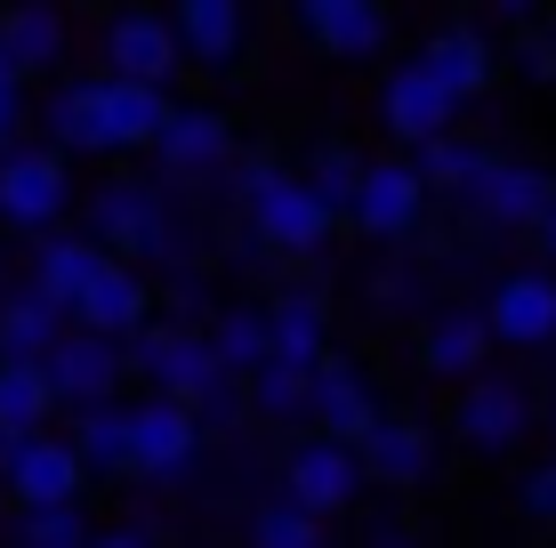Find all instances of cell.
Returning a JSON list of instances; mask_svg holds the SVG:
<instances>
[{"label":"cell","mask_w":556,"mask_h":548,"mask_svg":"<svg viewBox=\"0 0 556 548\" xmlns=\"http://www.w3.org/2000/svg\"><path fill=\"white\" fill-rule=\"evenodd\" d=\"M266 355L275 364H323L331 355V307H323V291H306V282H291V291H275L266 298Z\"/></svg>","instance_id":"cell-21"},{"label":"cell","mask_w":556,"mask_h":548,"mask_svg":"<svg viewBox=\"0 0 556 548\" xmlns=\"http://www.w3.org/2000/svg\"><path fill=\"white\" fill-rule=\"evenodd\" d=\"M484 355H492V331L476 307H435L428 331H419V371L428 380H476Z\"/></svg>","instance_id":"cell-22"},{"label":"cell","mask_w":556,"mask_h":548,"mask_svg":"<svg viewBox=\"0 0 556 548\" xmlns=\"http://www.w3.org/2000/svg\"><path fill=\"white\" fill-rule=\"evenodd\" d=\"M56 411V395L41 380V364H0V428H41Z\"/></svg>","instance_id":"cell-35"},{"label":"cell","mask_w":556,"mask_h":548,"mask_svg":"<svg viewBox=\"0 0 556 548\" xmlns=\"http://www.w3.org/2000/svg\"><path fill=\"white\" fill-rule=\"evenodd\" d=\"M16 89H25V81H16V73H9V65H0V98H16Z\"/></svg>","instance_id":"cell-47"},{"label":"cell","mask_w":556,"mask_h":548,"mask_svg":"<svg viewBox=\"0 0 556 548\" xmlns=\"http://www.w3.org/2000/svg\"><path fill=\"white\" fill-rule=\"evenodd\" d=\"M73 323L98 331V339H129V331H146V323H153V282H146V267H122V258H105L98 282L73 298Z\"/></svg>","instance_id":"cell-20"},{"label":"cell","mask_w":556,"mask_h":548,"mask_svg":"<svg viewBox=\"0 0 556 548\" xmlns=\"http://www.w3.org/2000/svg\"><path fill=\"white\" fill-rule=\"evenodd\" d=\"M484 9L501 16V25H516V33H525V25H541V9H548V0H484Z\"/></svg>","instance_id":"cell-40"},{"label":"cell","mask_w":556,"mask_h":548,"mask_svg":"<svg viewBox=\"0 0 556 548\" xmlns=\"http://www.w3.org/2000/svg\"><path fill=\"white\" fill-rule=\"evenodd\" d=\"M355 178H363V154H355V145H339V138H323L315 154H306V178L299 186L339 218V211H348V194H355Z\"/></svg>","instance_id":"cell-32"},{"label":"cell","mask_w":556,"mask_h":548,"mask_svg":"<svg viewBox=\"0 0 556 548\" xmlns=\"http://www.w3.org/2000/svg\"><path fill=\"white\" fill-rule=\"evenodd\" d=\"M516 500H525V517L556 524V460H541V468H532V476H525V493H516Z\"/></svg>","instance_id":"cell-37"},{"label":"cell","mask_w":556,"mask_h":548,"mask_svg":"<svg viewBox=\"0 0 556 548\" xmlns=\"http://www.w3.org/2000/svg\"><path fill=\"white\" fill-rule=\"evenodd\" d=\"M16 129H25V89H16V98H0V154L16 145Z\"/></svg>","instance_id":"cell-42"},{"label":"cell","mask_w":556,"mask_h":548,"mask_svg":"<svg viewBox=\"0 0 556 548\" xmlns=\"http://www.w3.org/2000/svg\"><path fill=\"white\" fill-rule=\"evenodd\" d=\"M9 548H89V517H81V500H65V508H16Z\"/></svg>","instance_id":"cell-34"},{"label":"cell","mask_w":556,"mask_h":548,"mask_svg":"<svg viewBox=\"0 0 556 548\" xmlns=\"http://www.w3.org/2000/svg\"><path fill=\"white\" fill-rule=\"evenodd\" d=\"M65 331V315L41 291H0V364H41Z\"/></svg>","instance_id":"cell-27"},{"label":"cell","mask_w":556,"mask_h":548,"mask_svg":"<svg viewBox=\"0 0 556 548\" xmlns=\"http://www.w3.org/2000/svg\"><path fill=\"white\" fill-rule=\"evenodd\" d=\"M218 178H226V194L242 202V234H251L266 258H315L323 242H331L339 218L323 211L275 154H235Z\"/></svg>","instance_id":"cell-2"},{"label":"cell","mask_w":556,"mask_h":548,"mask_svg":"<svg viewBox=\"0 0 556 548\" xmlns=\"http://www.w3.org/2000/svg\"><path fill=\"white\" fill-rule=\"evenodd\" d=\"M452 122H459V98H444V89L428 81V65H419V56L379 81V129H388L395 145H428V138H444Z\"/></svg>","instance_id":"cell-18"},{"label":"cell","mask_w":556,"mask_h":548,"mask_svg":"<svg viewBox=\"0 0 556 548\" xmlns=\"http://www.w3.org/2000/svg\"><path fill=\"white\" fill-rule=\"evenodd\" d=\"M202 460V420L169 395H146L129 404V468L122 476H146V484H178L186 468Z\"/></svg>","instance_id":"cell-7"},{"label":"cell","mask_w":556,"mask_h":548,"mask_svg":"<svg viewBox=\"0 0 556 548\" xmlns=\"http://www.w3.org/2000/svg\"><path fill=\"white\" fill-rule=\"evenodd\" d=\"M315 49L339 56V65H363V56H379V49H388V9H379V0H363V9L331 16V25H315Z\"/></svg>","instance_id":"cell-30"},{"label":"cell","mask_w":556,"mask_h":548,"mask_svg":"<svg viewBox=\"0 0 556 548\" xmlns=\"http://www.w3.org/2000/svg\"><path fill=\"white\" fill-rule=\"evenodd\" d=\"M339 218L363 242H379V251H404V242H419V226H428V186H419L412 162H363V178H355Z\"/></svg>","instance_id":"cell-4"},{"label":"cell","mask_w":556,"mask_h":548,"mask_svg":"<svg viewBox=\"0 0 556 548\" xmlns=\"http://www.w3.org/2000/svg\"><path fill=\"white\" fill-rule=\"evenodd\" d=\"M379 420V395L371 380L348 364V355H323V364H306V428L331 444H363V428Z\"/></svg>","instance_id":"cell-12"},{"label":"cell","mask_w":556,"mask_h":548,"mask_svg":"<svg viewBox=\"0 0 556 548\" xmlns=\"http://www.w3.org/2000/svg\"><path fill=\"white\" fill-rule=\"evenodd\" d=\"M122 371H129V355H122V339H98V331H81V323H65L56 331V347L41 355V380L56 404H113V387H122Z\"/></svg>","instance_id":"cell-10"},{"label":"cell","mask_w":556,"mask_h":548,"mask_svg":"<svg viewBox=\"0 0 556 548\" xmlns=\"http://www.w3.org/2000/svg\"><path fill=\"white\" fill-rule=\"evenodd\" d=\"M419 65H428V81L444 89V98H459V105L492 89V41H484L476 25H444V33H428Z\"/></svg>","instance_id":"cell-23"},{"label":"cell","mask_w":556,"mask_h":548,"mask_svg":"<svg viewBox=\"0 0 556 548\" xmlns=\"http://www.w3.org/2000/svg\"><path fill=\"white\" fill-rule=\"evenodd\" d=\"M548 202H556V178L541 162L492 154V169L476 178V194H468V211L484 218V234H532V226L548 218Z\"/></svg>","instance_id":"cell-11"},{"label":"cell","mask_w":556,"mask_h":548,"mask_svg":"<svg viewBox=\"0 0 556 548\" xmlns=\"http://www.w3.org/2000/svg\"><path fill=\"white\" fill-rule=\"evenodd\" d=\"M0 484H9V500H16V508H65V500H81L89 468L73 460V444H65V436H25V451L0 468Z\"/></svg>","instance_id":"cell-19"},{"label":"cell","mask_w":556,"mask_h":548,"mask_svg":"<svg viewBox=\"0 0 556 548\" xmlns=\"http://www.w3.org/2000/svg\"><path fill=\"white\" fill-rule=\"evenodd\" d=\"M73 211V169L56 145H9L0 154V226L9 234H49Z\"/></svg>","instance_id":"cell-6"},{"label":"cell","mask_w":556,"mask_h":548,"mask_svg":"<svg viewBox=\"0 0 556 548\" xmlns=\"http://www.w3.org/2000/svg\"><path fill=\"white\" fill-rule=\"evenodd\" d=\"M348 9H363V0H299L306 33H315V25H331V16H348Z\"/></svg>","instance_id":"cell-41"},{"label":"cell","mask_w":556,"mask_h":548,"mask_svg":"<svg viewBox=\"0 0 556 548\" xmlns=\"http://www.w3.org/2000/svg\"><path fill=\"white\" fill-rule=\"evenodd\" d=\"M548 49H556V25H548Z\"/></svg>","instance_id":"cell-49"},{"label":"cell","mask_w":556,"mask_h":548,"mask_svg":"<svg viewBox=\"0 0 556 548\" xmlns=\"http://www.w3.org/2000/svg\"><path fill=\"white\" fill-rule=\"evenodd\" d=\"M146 154L162 162L169 186H202V178H218V169L235 162V122H226L218 105H169V122L153 129Z\"/></svg>","instance_id":"cell-9"},{"label":"cell","mask_w":556,"mask_h":548,"mask_svg":"<svg viewBox=\"0 0 556 548\" xmlns=\"http://www.w3.org/2000/svg\"><path fill=\"white\" fill-rule=\"evenodd\" d=\"M532 234H541V251H548V267H556V202H548V218L532 226Z\"/></svg>","instance_id":"cell-46"},{"label":"cell","mask_w":556,"mask_h":548,"mask_svg":"<svg viewBox=\"0 0 556 548\" xmlns=\"http://www.w3.org/2000/svg\"><path fill=\"white\" fill-rule=\"evenodd\" d=\"M89 548H153V533H89Z\"/></svg>","instance_id":"cell-44"},{"label":"cell","mask_w":556,"mask_h":548,"mask_svg":"<svg viewBox=\"0 0 556 548\" xmlns=\"http://www.w3.org/2000/svg\"><path fill=\"white\" fill-rule=\"evenodd\" d=\"M516 65H525L532 73V81H556V49H548V33H516Z\"/></svg>","instance_id":"cell-38"},{"label":"cell","mask_w":556,"mask_h":548,"mask_svg":"<svg viewBox=\"0 0 556 548\" xmlns=\"http://www.w3.org/2000/svg\"><path fill=\"white\" fill-rule=\"evenodd\" d=\"M56 56H65V16L49 9V0H16V9H0V65L25 81V73H49Z\"/></svg>","instance_id":"cell-24"},{"label":"cell","mask_w":556,"mask_h":548,"mask_svg":"<svg viewBox=\"0 0 556 548\" xmlns=\"http://www.w3.org/2000/svg\"><path fill=\"white\" fill-rule=\"evenodd\" d=\"M105 73L113 81H146L169 89L178 81V41H169V16L162 9H122L105 25Z\"/></svg>","instance_id":"cell-17"},{"label":"cell","mask_w":556,"mask_h":548,"mask_svg":"<svg viewBox=\"0 0 556 548\" xmlns=\"http://www.w3.org/2000/svg\"><path fill=\"white\" fill-rule=\"evenodd\" d=\"M98 267H105V251H98L89 234H41V258H33V291H41L56 315H73V298L98 282Z\"/></svg>","instance_id":"cell-25"},{"label":"cell","mask_w":556,"mask_h":548,"mask_svg":"<svg viewBox=\"0 0 556 548\" xmlns=\"http://www.w3.org/2000/svg\"><path fill=\"white\" fill-rule=\"evenodd\" d=\"M419 291H428V275H419L412 258H379L371 267V307L404 315V307H419Z\"/></svg>","instance_id":"cell-36"},{"label":"cell","mask_w":556,"mask_h":548,"mask_svg":"<svg viewBox=\"0 0 556 548\" xmlns=\"http://www.w3.org/2000/svg\"><path fill=\"white\" fill-rule=\"evenodd\" d=\"M476 315H484L492 347H548V339H556V275L516 267V275L492 282V298Z\"/></svg>","instance_id":"cell-13"},{"label":"cell","mask_w":556,"mask_h":548,"mask_svg":"<svg viewBox=\"0 0 556 548\" xmlns=\"http://www.w3.org/2000/svg\"><path fill=\"white\" fill-rule=\"evenodd\" d=\"M122 355L153 380V395H169V404H186V411L226 380L218 355H210V339H202V323H146V331L122 339Z\"/></svg>","instance_id":"cell-5"},{"label":"cell","mask_w":556,"mask_h":548,"mask_svg":"<svg viewBox=\"0 0 556 548\" xmlns=\"http://www.w3.org/2000/svg\"><path fill=\"white\" fill-rule=\"evenodd\" d=\"M202 339H210V355H218V371H235V380L251 364H266V315L258 307H226Z\"/></svg>","instance_id":"cell-31"},{"label":"cell","mask_w":556,"mask_h":548,"mask_svg":"<svg viewBox=\"0 0 556 548\" xmlns=\"http://www.w3.org/2000/svg\"><path fill=\"white\" fill-rule=\"evenodd\" d=\"M363 548H419V533L404 517H371V533H363Z\"/></svg>","instance_id":"cell-39"},{"label":"cell","mask_w":556,"mask_h":548,"mask_svg":"<svg viewBox=\"0 0 556 548\" xmlns=\"http://www.w3.org/2000/svg\"><path fill=\"white\" fill-rule=\"evenodd\" d=\"M525 428H532L525 380H492V371L459 380V444L468 451H508V444H525Z\"/></svg>","instance_id":"cell-15"},{"label":"cell","mask_w":556,"mask_h":548,"mask_svg":"<svg viewBox=\"0 0 556 548\" xmlns=\"http://www.w3.org/2000/svg\"><path fill=\"white\" fill-rule=\"evenodd\" d=\"M251 548H323V517H306L299 500H258L251 508Z\"/></svg>","instance_id":"cell-33"},{"label":"cell","mask_w":556,"mask_h":548,"mask_svg":"<svg viewBox=\"0 0 556 548\" xmlns=\"http://www.w3.org/2000/svg\"><path fill=\"white\" fill-rule=\"evenodd\" d=\"M169 307L194 315V307H202V282H194V275H178V282H169Z\"/></svg>","instance_id":"cell-43"},{"label":"cell","mask_w":556,"mask_h":548,"mask_svg":"<svg viewBox=\"0 0 556 548\" xmlns=\"http://www.w3.org/2000/svg\"><path fill=\"white\" fill-rule=\"evenodd\" d=\"M548 428H556V404H548Z\"/></svg>","instance_id":"cell-48"},{"label":"cell","mask_w":556,"mask_h":548,"mask_svg":"<svg viewBox=\"0 0 556 548\" xmlns=\"http://www.w3.org/2000/svg\"><path fill=\"white\" fill-rule=\"evenodd\" d=\"M169 89H146V81H113V73H98V81H65L49 89L41 105V129L56 154H146L153 129L169 122Z\"/></svg>","instance_id":"cell-1"},{"label":"cell","mask_w":556,"mask_h":548,"mask_svg":"<svg viewBox=\"0 0 556 548\" xmlns=\"http://www.w3.org/2000/svg\"><path fill=\"white\" fill-rule=\"evenodd\" d=\"M242 411L251 420H266V428H306V371L299 364H251L242 371Z\"/></svg>","instance_id":"cell-29"},{"label":"cell","mask_w":556,"mask_h":548,"mask_svg":"<svg viewBox=\"0 0 556 548\" xmlns=\"http://www.w3.org/2000/svg\"><path fill=\"white\" fill-rule=\"evenodd\" d=\"M89 242L122 267H178V275L194 267V234L169 211L162 178H105L89 194Z\"/></svg>","instance_id":"cell-3"},{"label":"cell","mask_w":556,"mask_h":548,"mask_svg":"<svg viewBox=\"0 0 556 548\" xmlns=\"http://www.w3.org/2000/svg\"><path fill=\"white\" fill-rule=\"evenodd\" d=\"M355 460H363V484H388V493H412V484H428V476H435V436H428V420H404V411H379V420L363 428Z\"/></svg>","instance_id":"cell-14"},{"label":"cell","mask_w":556,"mask_h":548,"mask_svg":"<svg viewBox=\"0 0 556 548\" xmlns=\"http://www.w3.org/2000/svg\"><path fill=\"white\" fill-rule=\"evenodd\" d=\"M282 500H299L306 517H348L363 500V460L355 444H331V436H299L282 451Z\"/></svg>","instance_id":"cell-8"},{"label":"cell","mask_w":556,"mask_h":548,"mask_svg":"<svg viewBox=\"0 0 556 548\" xmlns=\"http://www.w3.org/2000/svg\"><path fill=\"white\" fill-rule=\"evenodd\" d=\"M169 41H178V65L194 73H226L251 41V25H242V0H169Z\"/></svg>","instance_id":"cell-16"},{"label":"cell","mask_w":556,"mask_h":548,"mask_svg":"<svg viewBox=\"0 0 556 548\" xmlns=\"http://www.w3.org/2000/svg\"><path fill=\"white\" fill-rule=\"evenodd\" d=\"M412 169H419V186L428 194H452V202H468L476 194V178L492 169V145H476V138H428V145H412Z\"/></svg>","instance_id":"cell-26"},{"label":"cell","mask_w":556,"mask_h":548,"mask_svg":"<svg viewBox=\"0 0 556 548\" xmlns=\"http://www.w3.org/2000/svg\"><path fill=\"white\" fill-rule=\"evenodd\" d=\"M25 436H41V428H0V468H9L16 451H25Z\"/></svg>","instance_id":"cell-45"},{"label":"cell","mask_w":556,"mask_h":548,"mask_svg":"<svg viewBox=\"0 0 556 548\" xmlns=\"http://www.w3.org/2000/svg\"><path fill=\"white\" fill-rule=\"evenodd\" d=\"M65 444H73V460H81L89 476H122L129 468V404H81Z\"/></svg>","instance_id":"cell-28"}]
</instances>
